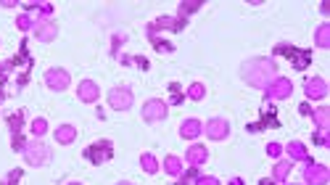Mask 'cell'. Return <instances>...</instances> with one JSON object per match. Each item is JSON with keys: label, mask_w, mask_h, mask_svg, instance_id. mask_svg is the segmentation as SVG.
<instances>
[{"label": "cell", "mask_w": 330, "mask_h": 185, "mask_svg": "<svg viewBox=\"0 0 330 185\" xmlns=\"http://www.w3.org/2000/svg\"><path fill=\"white\" fill-rule=\"evenodd\" d=\"M117 185H132V183H117Z\"/></svg>", "instance_id": "37"}, {"label": "cell", "mask_w": 330, "mask_h": 185, "mask_svg": "<svg viewBox=\"0 0 330 185\" xmlns=\"http://www.w3.org/2000/svg\"><path fill=\"white\" fill-rule=\"evenodd\" d=\"M206 159H209V151H206L201 143H193L185 153V161L190 167H201V164H206Z\"/></svg>", "instance_id": "14"}, {"label": "cell", "mask_w": 330, "mask_h": 185, "mask_svg": "<svg viewBox=\"0 0 330 185\" xmlns=\"http://www.w3.org/2000/svg\"><path fill=\"white\" fill-rule=\"evenodd\" d=\"M275 53H286V56H293V66L296 69H304L306 64L312 61V53L309 50H298V48H290V45H278Z\"/></svg>", "instance_id": "13"}, {"label": "cell", "mask_w": 330, "mask_h": 185, "mask_svg": "<svg viewBox=\"0 0 330 185\" xmlns=\"http://www.w3.org/2000/svg\"><path fill=\"white\" fill-rule=\"evenodd\" d=\"M312 117H314V122H317V130H330V109H328V106L314 109Z\"/></svg>", "instance_id": "20"}, {"label": "cell", "mask_w": 330, "mask_h": 185, "mask_svg": "<svg viewBox=\"0 0 330 185\" xmlns=\"http://www.w3.org/2000/svg\"><path fill=\"white\" fill-rule=\"evenodd\" d=\"M132 90H127V88H114L109 92V106L114 111H127L129 106H132Z\"/></svg>", "instance_id": "6"}, {"label": "cell", "mask_w": 330, "mask_h": 185, "mask_svg": "<svg viewBox=\"0 0 330 185\" xmlns=\"http://www.w3.org/2000/svg\"><path fill=\"white\" fill-rule=\"evenodd\" d=\"M164 172L172 175V177H180L182 175V159L174 156V153H172V156H166L164 159Z\"/></svg>", "instance_id": "18"}, {"label": "cell", "mask_w": 330, "mask_h": 185, "mask_svg": "<svg viewBox=\"0 0 330 185\" xmlns=\"http://www.w3.org/2000/svg\"><path fill=\"white\" fill-rule=\"evenodd\" d=\"M304 183H309V185H328L330 180V169L325 164H317V161H312V159H306L304 161Z\"/></svg>", "instance_id": "3"}, {"label": "cell", "mask_w": 330, "mask_h": 185, "mask_svg": "<svg viewBox=\"0 0 330 185\" xmlns=\"http://www.w3.org/2000/svg\"><path fill=\"white\" fill-rule=\"evenodd\" d=\"M21 153H24V161L29 167H42V164H48V161H50V148L40 140V138L29 140Z\"/></svg>", "instance_id": "2"}, {"label": "cell", "mask_w": 330, "mask_h": 185, "mask_svg": "<svg viewBox=\"0 0 330 185\" xmlns=\"http://www.w3.org/2000/svg\"><path fill=\"white\" fill-rule=\"evenodd\" d=\"M69 82H72V77H69L66 69H48V72H45V85H48L50 90H56V92L66 90Z\"/></svg>", "instance_id": "7"}, {"label": "cell", "mask_w": 330, "mask_h": 185, "mask_svg": "<svg viewBox=\"0 0 330 185\" xmlns=\"http://www.w3.org/2000/svg\"><path fill=\"white\" fill-rule=\"evenodd\" d=\"M143 119L145 122H164L166 119V103L164 101H148L143 106Z\"/></svg>", "instance_id": "10"}, {"label": "cell", "mask_w": 330, "mask_h": 185, "mask_svg": "<svg viewBox=\"0 0 330 185\" xmlns=\"http://www.w3.org/2000/svg\"><path fill=\"white\" fill-rule=\"evenodd\" d=\"M201 133H204V125H201L198 119H185V122L180 125V135L185 138V140H196Z\"/></svg>", "instance_id": "15"}, {"label": "cell", "mask_w": 330, "mask_h": 185, "mask_svg": "<svg viewBox=\"0 0 330 185\" xmlns=\"http://www.w3.org/2000/svg\"><path fill=\"white\" fill-rule=\"evenodd\" d=\"M230 185H243V180H241V177H233V180H230Z\"/></svg>", "instance_id": "35"}, {"label": "cell", "mask_w": 330, "mask_h": 185, "mask_svg": "<svg viewBox=\"0 0 330 185\" xmlns=\"http://www.w3.org/2000/svg\"><path fill=\"white\" fill-rule=\"evenodd\" d=\"M24 145H27V143H24V138L16 133V135H13V148H16V151H24Z\"/></svg>", "instance_id": "34"}, {"label": "cell", "mask_w": 330, "mask_h": 185, "mask_svg": "<svg viewBox=\"0 0 330 185\" xmlns=\"http://www.w3.org/2000/svg\"><path fill=\"white\" fill-rule=\"evenodd\" d=\"M267 153H270L272 159H278L280 153H283V145L280 143H270V145H267Z\"/></svg>", "instance_id": "30"}, {"label": "cell", "mask_w": 330, "mask_h": 185, "mask_svg": "<svg viewBox=\"0 0 330 185\" xmlns=\"http://www.w3.org/2000/svg\"><path fill=\"white\" fill-rule=\"evenodd\" d=\"M304 95L309 98V101H322V98L328 95V82L322 80V77H312V80L304 82Z\"/></svg>", "instance_id": "8"}, {"label": "cell", "mask_w": 330, "mask_h": 185, "mask_svg": "<svg viewBox=\"0 0 330 185\" xmlns=\"http://www.w3.org/2000/svg\"><path fill=\"white\" fill-rule=\"evenodd\" d=\"M56 35H58V27L53 24L50 19H37V21H35V37H37L40 43L56 40Z\"/></svg>", "instance_id": "11"}, {"label": "cell", "mask_w": 330, "mask_h": 185, "mask_svg": "<svg viewBox=\"0 0 330 185\" xmlns=\"http://www.w3.org/2000/svg\"><path fill=\"white\" fill-rule=\"evenodd\" d=\"M140 164H143V169H145L148 175H156V172H159V159L153 156V153H143V156H140Z\"/></svg>", "instance_id": "21"}, {"label": "cell", "mask_w": 330, "mask_h": 185, "mask_svg": "<svg viewBox=\"0 0 330 185\" xmlns=\"http://www.w3.org/2000/svg\"><path fill=\"white\" fill-rule=\"evenodd\" d=\"M172 90V103H182V92H180V85H169Z\"/></svg>", "instance_id": "31"}, {"label": "cell", "mask_w": 330, "mask_h": 185, "mask_svg": "<svg viewBox=\"0 0 330 185\" xmlns=\"http://www.w3.org/2000/svg\"><path fill=\"white\" fill-rule=\"evenodd\" d=\"M19 177H21V169H13V172L8 175V180H3V183H0V185H13V183H16V180H19Z\"/></svg>", "instance_id": "32"}, {"label": "cell", "mask_w": 330, "mask_h": 185, "mask_svg": "<svg viewBox=\"0 0 330 185\" xmlns=\"http://www.w3.org/2000/svg\"><path fill=\"white\" fill-rule=\"evenodd\" d=\"M317 45L320 48H330V24H322L317 29Z\"/></svg>", "instance_id": "24"}, {"label": "cell", "mask_w": 330, "mask_h": 185, "mask_svg": "<svg viewBox=\"0 0 330 185\" xmlns=\"http://www.w3.org/2000/svg\"><path fill=\"white\" fill-rule=\"evenodd\" d=\"M206 135L211 138V140H225V138L230 135V125H227V119H222V117H214L206 122Z\"/></svg>", "instance_id": "9"}, {"label": "cell", "mask_w": 330, "mask_h": 185, "mask_svg": "<svg viewBox=\"0 0 330 185\" xmlns=\"http://www.w3.org/2000/svg\"><path fill=\"white\" fill-rule=\"evenodd\" d=\"M16 27L21 29V32H29V29H35V19L29 16V13H21V16L16 19Z\"/></svg>", "instance_id": "26"}, {"label": "cell", "mask_w": 330, "mask_h": 185, "mask_svg": "<svg viewBox=\"0 0 330 185\" xmlns=\"http://www.w3.org/2000/svg\"><path fill=\"white\" fill-rule=\"evenodd\" d=\"M21 125H24V111H16V114H11V117H8V130L13 135L21 130Z\"/></svg>", "instance_id": "25"}, {"label": "cell", "mask_w": 330, "mask_h": 185, "mask_svg": "<svg viewBox=\"0 0 330 185\" xmlns=\"http://www.w3.org/2000/svg\"><path fill=\"white\" fill-rule=\"evenodd\" d=\"M77 95L85 103H95L98 98H101V88H98V82H93V80H82L80 88H77Z\"/></svg>", "instance_id": "12"}, {"label": "cell", "mask_w": 330, "mask_h": 185, "mask_svg": "<svg viewBox=\"0 0 330 185\" xmlns=\"http://www.w3.org/2000/svg\"><path fill=\"white\" fill-rule=\"evenodd\" d=\"M196 185H219V180L217 177H198Z\"/></svg>", "instance_id": "33"}, {"label": "cell", "mask_w": 330, "mask_h": 185, "mask_svg": "<svg viewBox=\"0 0 330 185\" xmlns=\"http://www.w3.org/2000/svg\"><path fill=\"white\" fill-rule=\"evenodd\" d=\"M198 177H201V175H198V167H190L188 172H182L177 177V185H190V183H196Z\"/></svg>", "instance_id": "23"}, {"label": "cell", "mask_w": 330, "mask_h": 185, "mask_svg": "<svg viewBox=\"0 0 330 185\" xmlns=\"http://www.w3.org/2000/svg\"><path fill=\"white\" fill-rule=\"evenodd\" d=\"M45 133H48V122H45V119H35V122H32V135L40 138V135H45Z\"/></svg>", "instance_id": "27"}, {"label": "cell", "mask_w": 330, "mask_h": 185, "mask_svg": "<svg viewBox=\"0 0 330 185\" xmlns=\"http://www.w3.org/2000/svg\"><path fill=\"white\" fill-rule=\"evenodd\" d=\"M198 8H201V3H182L180 11H177V16L182 19V16H188V13H193V11H198Z\"/></svg>", "instance_id": "29"}, {"label": "cell", "mask_w": 330, "mask_h": 185, "mask_svg": "<svg viewBox=\"0 0 330 185\" xmlns=\"http://www.w3.org/2000/svg\"><path fill=\"white\" fill-rule=\"evenodd\" d=\"M290 92H293V85H290V80H286V77H275L264 88V95L272 98V101H286V98H290Z\"/></svg>", "instance_id": "4"}, {"label": "cell", "mask_w": 330, "mask_h": 185, "mask_svg": "<svg viewBox=\"0 0 330 185\" xmlns=\"http://www.w3.org/2000/svg\"><path fill=\"white\" fill-rule=\"evenodd\" d=\"M259 185H272V183H270V180H262V183H259Z\"/></svg>", "instance_id": "36"}, {"label": "cell", "mask_w": 330, "mask_h": 185, "mask_svg": "<svg viewBox=\"0 0 330 185\" xmlns=\"http://www.w3.org/2000/svg\"><path fill=\"white\" fill-rule=\"evenodd\" d=\"M286 148H288V159H290V161H306V159H309V153H306V145L298 143V140L288 143Z\"/></svg>", "instance_id": "17"}, {"label": "cell", "mask_w": 330, "mask_h": 185, "mask_svg": "<svg viewBox=\"0 0 330 185\" xmlns=\"http://www.w3.org/2000/svg\"><path fill=\"white\" fill-rule=\"evenodd\" d=\"M290 169H293V161H290V159H280L278 164H275V169H272V177H275L278 183H283V180L288 177Z\"/></svg>", "instance_id": "19"}, {"label": "cell", "mask_w": 330, "mask_h": 185, "mask_svg": "<svg viewBox=\"0 0 330 185\" xmlns=\"http://www.w3.org/2000/svg\"><path fill=\"white\" fill-rule=\"evenodd\" d=\"M314 143L317 145H330V130H317V133H314Z\"/></svg>", "instance_id": "28"}, {"label": "cell", "mask_w": 330, "mask_h": 185, "mask_svg": "<svg viewBox=\"0 0 330 185\" xmlns=\"http://www.w3.org/2000/svg\"><path fill=\"white\" fill-rule=\"evenodd\" d=\"M204 95H206V88L201 82H193L188 88V98H190V101H204Z\"/></svg>", "instance_id": "22"}, {"label": "cell", "mask_w": 330, "mask_h": 185, "mask_svg": "<svg viewBox=\"0 0 330 185\" xmlns=\"http://www.w3.org/2000/svg\"><path fill=\"white\" fill-rule=\"evenodd\" d=\"M241 77L251 85V88L264 90L267 85L278 77V64H275L272 58H248L241 66Z\"/></svg>", "instance_id": "1"}, {"label": "cell", "mask_w": 330, "mask_h": 185, "mask_svg": "<svg viewBox=\"0 0 330 185\" xmlns=\"http://www.w3.org/2000/svg\"><path fill=\"white\" fill-rule=\"evenodd\" d=\"M69 185H80V183H69Z\"/></svg>", "instance_id": "38"}, {"label": "cell", "mask_w": 330, "mask_h": 185, "mask_svg": "<svg viewBox=\"0 0 330 185\" xmlns=\"http://www.w3.org/2000/svg\"><path fill=\"white\" fill-rule=\"evenodd\" d=\"M74 140H77V127L74 125H61V127H56V143L69 145V143H74Z\"/></svg>", "instance_id": "16"}, {"label": "cell", "mask_w": 330, "mask_h": 185, "mask_svg": "<svg viewBox=\"0 0 330 185\" xmlns=\"http://www.w3.org/2000/svg\"><path fill=\"white\" fill-rule=\"evenodd\" d=\"M85 156L93 161V164H103V161H109V159L114 156V145H111L109 140H98V143H93V145L85 151Z\"/></svg>", "instance_id": "5"}]
</instances>
